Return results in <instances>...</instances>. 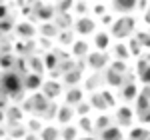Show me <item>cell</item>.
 <instances>
[{
  "label": "cell",
  "mask_w": 150,
  "mask_h": 140,
  "mask_svg": "<svg viewBox=\"0 0 150 140\" xmlns=\"http://www.w3.org/2000/svg\"><path fill=\"white\" fill-rule=\"evenodd\" d=\"M22 88L24 82L22 76L18 72H4L0 76V92H4L6 96H12V98H22Z\"/></svg>",
  "instance_id": "cell-1"
},
{
  "label": "cell",
  "mask_w": 150,
  "mask_h": 140,
  "mask_svg": "<svg viewBox=\"0 0 150 140\" xmlns=\"http://www.w3.org/2000/svg\"><path fill=\"white\" fill-rule=\"evenodd\" d=\"M134 28H136V20L130 14H122L110 26V34L114 36V38H128V36L134 32Z\"/></svg>",
  "instance_id": "cell-2"
},
{
  "label": "cell",
  "mask_w": 150,
  "mask_h": 140,
  "mask_svg": "<svg viewBox=\"0 0 150 140\" xmlns=\"http://www.w3.org/2000/svg\"><path fill=\"white\" fill-rule=\"evenodd\" d=\"M96 30V20L90 18V16H80L76 22H74V32L80 36H88V34H94Z\"/></svg>",
  "instance_id": "cell-3"
},
{
  "label": "cell",
  "mask_w": 150,
  "mask_h": 140,
  "mask_svg": "<svg viewBox=\"0 0 150 140\" xmlns=\"http://www.w3.org/2000/svg\"><path fill=\"white\" fill-rule=\"evenodd\" d=\"M86 62H88V66H90L92 70H102L104 66H108L110 56L106 54V50H98V52H90Z\"/></svg>",
  "instance_id": "cell-4"
},
{
  "label": "cell",
  "mask_w": 150,
  "mask_h": 140,
  "mask_svg": "<svg viewBox=\"0 0 150 140\" xmlns=\"http://www.w3.org/2000/svg\"><path fill=\"white\" fill-rule=\"evenodd\" d=\"M136 116L140 122H150V98L146 94H140L136 98Z\"/></svg>",
  "instance_id": "cell-5"
},
{
  "label": "cell",
  "mask_w": 150,
  "mask_h": 140,
  "mask_svg": "<svg viewBox=\"0 0 150 140\" xmlns=\"http://www.w3.org/2000/svg\"><path fill=\"white\" fill-rule=\"evenodd\" d=\"M34 14H36V18H38L40 22H50L58 12H56V6H52V4H38Z\"/></svg>",
  "instance_id": "cell-6"
},
{
  "label": "cell",
  "mask_w": 150,
  "mask_h": 140,
  "mask_svg": "<svg viewBox=\"0 0 150 140\" xmlns=\"http://www.w3.org/2000/svg\"><path fill=\"white\" fill-rule=\"evenodd\" d=\"M132 120H134V112H132V108H130V106H120V108L116 110V124H118L120 128L130 126V124H132Z\"/></svg>",
  "instance_id": "cell-7"
},
{
  "label": "cell",
  "mask_w": 150,
  "mask_h": 140,
  "mask_svg": "<svg viewBox=\"0 0 150 140\" xmlns=\"http://www.w3.org/2000/svg\"><path fill=\"white\" fill-rule=\"evenodd\" d=\"M140 0H112V8L118 14H130L138 8Z\"/></svg>",
  "instance_id": "cell-8"
},
{
  "label": "cell",
  "mask_w": 150,
  "mask_h": 140,
  "mask_svg": "<svg viewBox=\"0 0 150 140\" xmlns=\"http://www.w3.org/2000/svg\"><path fill=\"white\" fill-rule=\"evenodd\" d=\"M30 104H32V112L34 114H44L46 108L50 106V98H46L44 94H34L32 98H28Z\"/></svg>",
  "instance_id": "cell-9"
},
{
  "label": "cell",
  "mask_w": 150,
  "mask_h": 140,
  "mask_svg": "<svg viewBox=\"0 0 150 140\" xmlns=\"http://www.w3.org/2000/svg\"><path fill=\"white\" fill-rule=\"evenodd\" d=\"M16 34L20 36L22 40H32L36 34V28H34V24L32 22H28V20H22V22H18L16 26Z\"/></svg>",
  "instance_id": "cell-10"
},
{
  "label": "cell",
  "mask_w": 150,
  "mask_h": 140,
  "mask_svg": "<svg viewBox=\"0 0 150 140\" xmlns=\"http://www.w3.org/2000/svg\"><path fill=\"white\" fill-rule=\"evenodd\" d=\"M126 76L128 74H122V72H118V70H114V68H108L104 80L108 82L110 86H120V88H122V86L126 84Z\"/></svg>",
  "instance_id": "cell-11"
},
{
  "label": "cell",
  "mask_w": 150,
  "mask_h": 140,
  "mask_svg": "<svg viewBox=\"0 0 150 140\" xmlns=\"http://www.w3.org/2000/svg\"><path fill=\"white\" fill-rule=\"evenodd\" d=\"M82 98H84V92H82L78 86L68 88V92H66V96H64V100H66V104H68V106H78L82 102Z\"/></svg>",
  "instance_id": "cell-12"
},
{
  "label": "cell",
  "mask_w": 150,
  "mask_h": 140,
  "mask_svg": "<svg viewBox=\"0 0 150 140\" xmlns=\"http://www.w3.org/2000/svg\"><path fill=\"white\" fill-rule=\"evenodd\" d=\"M60 90H62V88H60V84H58L56 80H48L46 84H42V94H44L46 98H50V100L56 98L58 94H60Z\"/></svg>",
  "instance_id": "cell-13"
},
{
  "label": "cell",
  "mask_w": 150,
  "mask_h": 140,
  "mask_svg": "<svg viewBox=\"0 0 150 140\" xmlns=\"http://www.w3.org/2000/svg\"><path fill=\"white\" fill-rule=\"evenodd\" d=\"M22 82H24V88H28V90H36L38 86H42L40 74H36V72L24 74V76H22Z\"/></svg>",
  "instance_id": "cell-14"
},
{
  "label": "cell",
  "mask_w": 150,
  "mask_h": 140,
  "mask_svg": "<svg viewBox=\"0 0 150 140\" xmlns=\"http://www.w3.org/2000/svg\"><path fill=\"white\" fill-rule=\"evenodd\" d=\"M140 94H138V86L134 84V82H126L124 86H122V98L128 100V102H132V100H136Z\"/></svg>",
  "instance_id": "cell-15"
},
{
  "label": "cell",
  "mask_w": 150,
  "mask_h": 140,
  "mask_svg": "<svg viewBox=\"0 0 150 140\" xmlns=\"http://www.w3.org/2000/svg\"><path fill=\"white\" fill-rule=\"evenodd\" d=\"M6 120H8V124H20V120H22V108L20 106H8L6 108Z\"/></svg>",
  "instance_id": "cell-16"
},
{
  "label": "cell",
  "mask_w": 150,
  "mask_h": 140,
  "mask_svg": "<svg viewBox=\"0 0 150 140\" xmlns=\"http://www.w3.org/2000/svg\"><path fill=\"white\" fill-rule=\"evenodd\" d=\"M112 52H114L116 60H124L126 62L132 54H130V48H128V44H122V42H116L114 46H112Z\"/></svg>",
  "instance_id": "cell-17"
},
{
  "label": "cell",
  "mask_w": 150,
  "mask_h": 140,
  "mask_svg": "<svg viewBox=\"0 0 150 140\" xmlns=\"http://www.w3.org/2000/svg\"><path fill=\"white\" fill-rule=\"evenodd\" d=\"M100 140H122V130L120 126H108L100 132Z\"/></svg>",
  "instance_id": "cell-18"
},
{
  "label": "cell",
  "mask_w": 150,
  "mask_h": 140,
  "mask_svg": "<svg viewBox=\"0 0 150 140\" xmlns=\"http://www.w3.org/2000/svg\"><path fill=\"white\" fill-rule=\"evenodd\" d=\"M54 24H56L60 30H68L74 22H72V18H70L68 12H58L56 16H54Z\"/></svg>",
  "instance_id": "cell-19"
},
{
  "label": "cell",
  "mask_w": 150,
  "mask_h": 140,
  "mask_svg": "<svg viewBox=\"0 0 150 140\" xmlns=\"http://www.w3.org/2000/svg\"><path fill=\"white\" fill-rule=\"evenodd\" d=\"M40 34L46 36V38H54V36L60 34V28L54 24V20H50V22H42V26H40Z\"/></svg>",
  "instance_id": "cell-20"
},
{
  "label": "cell",
  "mask_w": 150,
  "mask_h": 140,
  "mask_svg": "<svg viewBox=\"0 0 150 140\" xmlns=\"http://www.w3.org/2000/svg\"><path fill=\"white\" fill-rule=\"evenodd\" d=\"M62 78H64V84H68V86H76L78 82L82 80V70L80 68H74L66 72V74H62Z\"/></svg>",
  "instance_id": "cell-21"
},
{
  "label": "cell",
  "mask_w": 150,
  "mask_h": 140,
  "mask_svg": "<svg viewBox=\"0 0 150 140\" xmlns=\"http://www.w3.org/2000/svg\"><path fill=\"white\" fill-rule=\"evenodd\" d=\"M72 54H74L76 58H84L86 54H90V52H88V42H86V40H76V42L72 44Z\"/></svg>",
  "instance_id": "cell-22"
},
{
  "label": "cell",
  "mask_w": 150,
  "mask_h": 140,
  "mask_svg": "<svg viewBox=\"0 0 150 140\" xmlns=\"http://www.w3.org/2000/svg\"><path fill=\"white\" fill-rule=\"evenodd\" d=\"M138 76H140V80H142V84L150 86V64L146 60H140L138 62Z\"/></svg>",
  "instance_id": "cell-23"
},
{
  "label": "cell",
  "mask_w": 150,
  "mask_h": 140,
  "mask_svg": "<svg viewBox=\"0 0 150 140\" xmlns=\"http://www.w3.org/2000/svg\"><path fill=\"white\" fill-rule=\"evenodd\" d=\"M28 68L32 70V72H36V74H42L44 72V68H46V64H44V60L38 58V56H28Z\"/></svg>",
  "instance_id": "cell-24"
},
{
  "label": "cell",
  "mask_w": 150,
  "mask_h": 140,
  "mask_svg": "<svg viewBox=\"0 0 150 140\" xmlns=\"http://www.w3.org/2000/svg\"><path fill=\"white\" fill-rule=\"evenodd\" d=\"M72 116H74V110H72V108L66 104V106H62V108L58 110L56 120H58V122H62V124H68L70 120H72Z\"/></svg>",
  "instance_id": "cell-25"
},
{
  "label": "cell",
  "mask_w": 150,
  "mask_h": 140,
  "mask_svg": "<svg viewBox=\"0 0 150 140\" xmlns=\"http://www.w3.org/2000/svg\"><path fill=\"white\" fill-rule=\"evenodd\" d=\"M110 44V36L108 32H98V34L94 36V46L98 48V50H106Z\"/></svg>",
  "instance_id": "cell-26"
},
{
  "label": "cell",
  "mask_w": 150,
  "mask_h": 140,
  "mask_svg": "<svg viewBox=\"0 0 150 140\" xmlns=\"http://www.w3.org/2000/svg\"><path fill=\"white\" fill-rule=\"evenodd\" d=\"M44 64H46V68L50 70V72H52V70H56L58 66H60V58H58V54L50 50L46 56H44Z\"/></svg>",
  "instance_id": "cell-27"
},
{
  "label": "cell",
  "mask_w": 150,
  "mask_h": 140,
  "mask_svg": "<svg viewBox=\"0 0 150 140\" xmlns=\"http://www.w3.org/2000/svg\"><path fill=\"white\" fill-rule=\"evenodd\" d=\"M90 104H92V108H96V110H104V108H108L100 92H94L92 96H90Z\"/></svg>",
  "instance_id": "cell-28"
},
{
  "label": "cell",
  "mask_w": 150,
  "mask_h": 140,
  "mask_svg": "<svg viewBox=\"0 0 150 140\" xmlns=\"http://www.w3.org/2000/svg\"><path fill=\"white\" fill-rule=\"evenodd\" d=\"M100 84H102V76H100V72H96L90 78H86V90H96Z\"/></svg>",
  "instance_id": "cell-29"
},
{
  "label": "cell",
  "mask_w": 150,
  "mask_h": 140,
  "mask_svg": "<svg viewBox=\"0 0 150 140\" xmlns=\"http://www.w3.org/2000/svg\"><path fill=\"white\" fill-rule=\"evenodd\" d=\"M150 132L146 128H132L130 130V140H148Z\"/></svg>",
  "instance_id": "cell-30"
},
{
  "label": "cell",
  "mask_w": 150,
  "mask_h": 140,
  "mask_svg": "<svg viewBox=\"0 0 150 140\" xmlns=\"http://www.w3.org/2000/svg\"><path fill=\"white\" fill-rule=\"evenodd\" d=\"M108 126H112V124H110V116H106V114L98 116V118H96V122H94V130H98V132L106 130Z\"/></svg>",
  "instance_id": "cell-31"
},
{
  "label": "cell",
  "mask_w": 150,
  "mask_h": 140,
  "mask_svg": "<svg viewBox=\"0 0 150 140\" xmlns=\"http://www.w3.org/2000/svg\"><path fill=\"white\" fill-rule=\"evenodd\" d=\"M60 136V132H58L54 126H46V128H42V140H56Z\"/></svg>",
  "instance_id": "cell-32"
},
{
  "label": "cell",
  "mask_w": 150,
  "mask_h": 140,
  "mask_svg": "<svg viewBox=\"0 0 150 140\" xmlns=\"http://www.w3.org/2000/svg\"><path fill=\"white\" fill-rule=\"evenodd\" d=\"M10 138H26V128L20 124H12L10 126Z\"/></svg>",
  "instance_id": "cell-33"
},
{
  "label": "cell",
  "mask_w": 150,
  "mask_h": 140,
  "mask_svg": "<svg viewBox=\"0 0 150 140\" xmlns=\"http://www.w3.org/2000/svg\"><path fill=\"white\" fill-rule=\"evenodd\" d=\"M58 40H60V44H74L76 40H74V34L70 32V30H60V34H58Z\"/></svg>",
  "instance_id": "cell-34"
},
{
  "label": "cell",
  "mask_w": 150,
  "mask_h": 140,
  "mask_svg": "<svg viewBox=\"0 0 150 140\" xmlns=\"http://www.w3.org/2000/svg\"><path fill=\"white\" fill-rule=\"evenodd\" d=\"M128 48H130V54H132V56H140L142 44L138 42V38H130V40H128Z\"/></svg>",
  "instance_id": "cell-35"
},
{
  "label": "cell",
  "mask_w": 150,
  "mask_h": 140,
  "mask_svg": "<svg viewBox=\"0 0 150 140\" xmlns=\"http://www.w3.org/2000/svg\"><path fill=\"white\" fill-rule=\"evenodd\" d=\"M60 136H62V140H76V128L74 126H64V130L60 132Z\"/></svg>",
  "instance_id": "cell-36"
},
{
  "label": "cell",
  "mask_w": 150,
  "mask_h": 140,
  "mask_svg": "<svg viewBox=\"0 0 150 140\" xmlns=\"http://www.w3.org/2000/svg\"><path fill=\"white\" fill-rule=\"evenodd\" d=\"M76 2L74 0H58L56 2V12H68Z\"/></svg>",
  "instance_id": "cell-37"
},
{
  "label": "cell",
  "mask_w": 150,
  "mask_h": 140,
  "mask_svg": "<svg viewBox=\"0 0 150 140\" xmlns=\"http://www.w3.org/2000/svg\"><path fill=\"white\" fill-rule=\"evenodd\" d=\"M74 10H76L78 16H86V12H88V2H84V0H76Z\"/></svg>",
  "instance_id": "cell-38"
},
{
  "label": "cell",
  "mask_w": 150,
  "mask_h": 140,
  "mask_svg": "<svg viewBox=\"0 0 150 140\" xmlns=\"http://www.w3.org/2000/svg\"><path fill=\"white\" fill-rule=\"evenodd\" d=\"M14 64H16V62H14V58H12L10 54H4V56H0V66H2L4 70H10Z\"/></svg>",
  "instance_id": "cell-39"
},
{
  "label": "cell",
  "mask_w": 150,
  "mask_h": 140,
  "mask_svg": "<svg viewBox=\"0 0 150 140\" xmlns=\"http://www.w3.org/2000/svg\"><path fill=\"white\" fill-rule=\"evenodd\" d=\"M58 110H60V108H58V106L54 104V102H50V106L46 108V112H44L42 116L48 118V120H50V118H56V116H58Z\"/></svg>",
  "instance_id": "cell-40"
},
{
  "label": "cell",
  "mask_w": 150,
  "mask_h": 140,
  "mask_svg": "<svg viewBox=\"0 0 150 140\" xmlns=\"http://www.w3.org/2000/svg\"><path fill=\"white\" fill-rule=\"evenodd\" d=\"M110 68L118 70V72H122V74H128V66H126V62H124V60H114V62L110 64Z\"/></svg>",
  "instance_id": "cell-41"
},
{
  "label": "cell",
  "mask_w": 150,
  "mask_h": 140,
  "mask_svg": "<svg viewBox=\"0 0 150 140\" xmlns=\"http://www.w3.org/2000/svg\"><path fill=\"white\" fill-rule=\"evenodd\" d=\"M136 38H138L140 44H142V48H146V46L150 48V34H148V32H138Z\"/></svg>",
  "instance_id": "cell-42"
},
{
  "label": "cell",
  "mask_w": 150,
  "mask_h": 140,
  "mask_svg": "<svg viewBox=\"0 0 150 140\" xmlns=\"http://www.w3.org/2000/svg\"><path fill=\"white\" fill-rule=\"evenodd\" d=\"M78 124H80V128L84 130V132H92V130H94L92 122H90V118H86V116H82V118H80V122H78Z\"/></svg>",
  "instance_id": "cell-43"
},
{
  "label": "cell",
  "mask_w": 150,
  "mask_h": 140,
  "mask_svg": "<svg viewBox=\"0 0 150 140\" xmlns=\"http://www.w3.org/2000/svg\"><path fill=\"white\" fill-rule=\"evenodd\" d=\"M28 130H32L34 134H36V132H42V124H40L36 118H32V120L28 122Z\"/></svg>",
  "instance_id": "cell-44"
},
{
  "label": "cell",
  "mask_w": 150,
  "mask_h": 140,
  "mask_svg": "<svg viewBox=\"0 0 150 140\" xmlns=\"http://www.w3.org/2000/svg\"><path fill=\"white\" fill-rule=\"evenodd\" d=\"M100 24H102V26H112V24H114V16L106 12L104 16H100Z\"/></svg>",
  "instance_id": "cell-45"
},
{
  "label": "cell",
  "mask_w": 150,
  "mask_h": 140,
  "mask_svg": "<svg viewBox=\"0 0 150 140\" xmlns=\"http://www.w3.org/2000/svg\"><path fill=\"white\" fill-rule=\"evenodd\" d=\"M102 98H104V102H106V106H114V96L108 92V90H102Z\"/></svg>",
  "instance_id": "cell-46"
},
{
  "label": "cell",
  "mask_w": 150,
  "mask_h": 140,
  "mask_svg": "<svg viewBox=\"0 0 150 140\" xmlns=\"http://www.w3.org/2000/svg\"><path fill=\"white\" fill-rule=\"evenodd\" d=\"M90 108H92V104H86V102H80V104H78V114H80V116H86V114L90 112Z\"/></svg>",
  "instance_id": "cell-47"
},
{
  "label": "cell",
  "mask_w": 150,
  "mask_h": 140,
  "mask_svg": "<svg viewBox=\"0 0 150 140\" xmlns=\"http://www.w3.org/2000/svg\"><path fill=\"white\" fill-rule=\"evenodd\" d=\"M94 14H96V16H104V14H106V6H104V4H96V6H94Z\"/></svg>",
  "instance_id": "cell-48"
},
{
  "label": "cell",
  "mask_w": 150,
  "mask_h": 140,
  "mask_svg": "<svg viewBox=\"0 0 150 140\" xmlns=\"http://www.w3.org/2000/svg\"><path fill=\"white\" fill-rule=\"evenodd\" d=\"M10 28H12V24H10V20H8V18L0 20V30H4V32H6V30H10Z\"/></svg>",
  "instance_id": "cell-49"
},
{
  "label": "cell",
  "mask_w": 150,
  "mask_h": 140,
  "mask_svg": "<svg viewBox=\"0 0 150 140\" xmlns=\"http://www.w3.org/2000/svg\"><path fill=\"white\" fill-rule=\"evenodd\" d=\"M26 64H28V62H24V60H16V64H14V66H16V68L20 70V72H24V68H26Z\"/></svg>",
  "instance_id": "cell-50"
},
{
  "label": "cell",
  "mask_w": 150,
  "mask_h": 140,
  "mask_svg": "<svg viewBox=\"0 0 150 140\" xmlns=\"http://www.w3.org/2000/svg\"><path fill=\"white\" fill-rule=\"evenodd\" d=\"M6 14H8V8H6L4 4H0V20H4V18H6Z\"/></svg>",
  "instance_id": "cell-51"
},
{
  "label": "cell",
  "mask_w": 150,
  "mask_h": 140,
  "mask_svg": "<svg viewBox=\"0 0 150 140\" xmlns=\"http://www.w3.org/2000/svg\"><path fill=\"white\" fill-rule=\"evenodd\" d=\"M4 106H6V94L4 96L0 94V108H4Z\"/></svg>",
  "instance_id": "cell-52"
},
{
  "label": "cell",
  "mask_w": 150,
  "mask_h": 140,
  "mask_svg": "<svg viewBox=\"0 0 150 140\" xmlns=\"http://www.w3.org/2000/svg\"><path fill=\"white\" fill-rule=\"evenodd\" d=\"M24 140H42V138H38L36 134H26V138Z\"/></svg>",
  "instance_id": "cell-53"
},
{
  "label": "cell",
  "mask_w": 150,
  "mask_h": 140,
  "mask_svg": "<svg viewBox=\"0 0 150 140\" xmlns=\"http://www.w3.org/2000/svg\"><path fill=\"white\" fill-rule=\"evenodd\" d=\"M144 20H146V22H150V4H148V10H146V14H144Z\"/></svg>",
  "instance_id": "cell-54"
},
{
  "label": "cell",
  "mask_w": 150,
  "mask_h": 140,
  "mask_svg": "<svg viewBox=\"0 0 150 140\" xmlns=\"http://www.w3.org/2000/svg\"><path fill=\"white\" fill-rule=\"evenodd\" d=\"M4 118H6V114H4V110L0 108V122H4Z\"/></svg>",
  "instance_id": "cell-55"
},
{
  "label": "cell",
  "mask_w": 150,
  "mask_h": 140,
  "mask_svg": "<svg viewBox=\"0 0 150 140\" xmlns=\"http://www.w3.org/2000/svg\"><path fill=\"white\" fill-rule=\"evenodd\" d=\"M82 140H96V138H92V136H86V138H82Z\"/></svg>",
  "instance_id": "cell-56"
}]
</instances>
